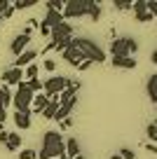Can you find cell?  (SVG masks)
<instances>
[{"label":"cell","instance_id":"obj_1","mask_svg":"<svg viewBox=\"0 0 157 159\" xmlns=\"http://www.w3.org/2000/svg\"><path fill=\"white\" fill-rule=\"evenodd\" d=\"M66 154V140L61 131H45L42 136V148H40V159H54Z\"/></svg>","mask_w":157,"mask_h":159},{"label":"cell","instance_id":"obj_2","mask_svg":"<svg viewBox=\"0 0 157 159\" xmlns=\"http://www.w3.org/2000/svg\"><path fill=\"white\" fill-rule=\"evenodd\" d=\"M73 45L78 47V52L82 54V59L89 61V63H103V61H106V52H103L94 40L78 35V38H73Z\"/></svg>","mask_w":157,"mask_h":159},{"label":"cell","instance_id":"obj_3","mask_svg":"<svg viewBox=\"0 0 157 159\" xmlns=\"http://www.w3.org/2000/svg\"><path fill=\"white\" fill-rule=\"evenodd\" d=\"M49 38H52V45H54V49L64 52L66 47H68V42L73 40V24H68V21H61L59 26H54V28L49 30Z\"/></svg>","mask_w":157,"mask_h":159},{"label":"cell","instance_id":"obj_4","mask_svg":"<svg viewBox=\"0 0 157 159\" xmlns=\"http://www.w3.org/2000/svg\"><path fill=\"white\" fill-rule=\"evenodd\" d=\"M138 52V42L134 38H115L110 42V54L115 59H122V56H134Z\"/></svg>","mask_w":157,"mask_h":159},{"label":"cell","instance_id":"obj_5","mask_svg":"<svg viewBox=\"0 0 157 159\" xmlns=\"http://www.w3.org/2000/svg\"><path fill=\"white\" fill-rule=\"evenodd\" d=\"M33 91L28 89V84L26 82H19L17 84V94L12 96V103H14V108L19 110V112H31V101H33Z\"/></svg>","mask_w":157,"mask_h":159},{"label":"cell","instance_id":"obj_6","mask_svg":"<svg viewBox=\"0 0 157 159\" xmlns=\"http://www.w3.org/2000/svg\"><path fill=\"white\" fill-rule=\"evenodd\" d=\"M89 5H92V0H68V2H64V12H61V14H64V21L87 16Z\"/></svg>","mask_w":157,"mask_h":159},{"label":"cell","instance_id":"obj_7","mask_svg":"<svg viewBox=\"0 0 157 159\" xmlns=\"http://www.w3.org/2000/svg\"><path fill=\"white\" fill-rule=\"evenodd\" d=\"M68 84H70V77H64V75H52L49 80H45V82H42V94L49 96V98H52V96H59Z\"/></svg>","mask_w":157,"mask_h":159},{"label":"cell","instance_id":"obj_8","mask_svg":"<svg viewBox=\"0 0 157 159\" xmlns=\"http://www.w3.org/2000/svg\"><path fill=\"white\" fill-rule=\"evenodd\" d=\"M28 42H31V30H24V33H19L14 40H12V45H10L12 54H14V56L24 54V52H26V47H28Z\"/></svg>","mask_w":157,"mask_h":159},{"label":"cell","instance_id":"obj_9","mask_svg":"<svg viewBox=\"0 0 157 159\" xmlns=\"http://www.w3.org/2000/svg\"><path fill=\"white\" fill-rule=\"evenodd\" d=\"M61 59H64V61H68V63L73 66V68H78V66L84 61V59H82V54L78 52V47L73 45V40H70V42H68V47H66V49L61 52Z\"/></svg>","mask_w":157,"mask_h":159},{"label":"cell","instance_id":"obj_10","mask_svg":"<svg viewBox=\"0 0 157 159\" xmlns=\"http://www.w3.org/2000/svg\"><path fill=\"white\" fill-rule=\"evenodd\" d=\"M2 82H5V87L24 82V70H19V68H7V70H2Z\"/></svg>","mask_w":157,"mask_h":159},{"label":"cell","instance_id":"obj_11","mask_svg":"<svg viewBox=\"0 0 157 159\" xmlns=\"http://www.w3.org/2000/svg\"><path fill=\"white\" fill-rule=\"evenodd\" d=\"M35 56H38V52H35V49H26L24 54L17 56V61H14V66H12V68H19V70L26 68V66H31V63L35 61Z\"/></svg>","mask_w":157,"mask_h":159},{"label":"cell","instance_id":"obj_12","mask_svg":"<svg viewBox=\"0 0 157 159\" xmlns=\"http://www.w3.org/2000/svg\"><path fill=\"white\" fill-rule=\"evenodd\" d=\"M61 21H64V14H61V12L47 10V14H45V19H42V26H47V28L52 30V28H54V26H59Z\"/></svg>","mask_w":157,"mask_h":159},{"label":"cell","instance_id":"obj_13","mask_svg":"<svg viewBox=\"0 0 157 159\" xmlns=\"http://www.w3.org/2000/svg\"><path fill=\"white\" fill-rule=\"evenodd\" d=\"M14 124H17V129H21V131H26V129H31V112H19V110H14Z\"/></svg>","mask_w":157,"mask_h":159},{"label":"cell","instance_id":"obj_14","mask_svg":"<svg viewBox=\"0 0 157 159\" xmlns=\"http://www.w3.org/2000/svg\"><path fill=\"white\" fill-rule=\"evenodd\" d=\"M47 103H49V96H45V94H35L33 96V101H31V112H42L45 108H47Z\"/></svg>","mask_w":157,"mask_h":159},{"label":"cell","instance_id":"obj_15","mask_svg":"<svg viewBox=\"0 0 157 159\" xmlns=\"http://www.w3.org/2000/svg\"><path fill=\"white\" fill-rule=\"evenodd\" d=\"M145 94H148V98L157 105V73H152L150 77H148V82H145Z\"/></svg>","mask_w":157,"mask_h":159},{"label":"cell","instance_id":"obj_16","mask_svg":"<svg viewBox=\"0 0 157 159\" xmlns=\"http://www.w3.org/2000/svg\"><path fill=\"white\" fill-rule=\"evenodd\" d=\"M110 63H113L115 68H124V70H134L136 68V59H134V56H122V59H115L113 56Z\"/></svg>","mask_w":157,"mask_h":159},{"label":"cell","instance_id":"obj_17","mask_svg":"<svg viewBox=\"0 0 157 159\" xmlns=\"http://www.w3.org/2000/svg\"><path fill=\"white\" fill-rule=\"evenodd\" d=\"M59 105H61V103H59V96H52V98H49V103H47V108L42 110V117H45V119H54Z\"/></svg>","mask_w":157,"mask_h":159},{"label":"cell","instance_id":"obj_18","mask_svg":"<svg viewBox=\"0 0 157 159\" xmlns=\"http://www.w3.org/2000/svg\"><path fill=\"white\" fill-rule=\"evenodd\" d=\"M7 150H12V152H17V150H21V136L17 134V131H12V134H7V140H5Z\"/></svg>","mask_w":157,"mask_h":159},{"label":"cell","instance_id":"obj_19","mask_svg":"<svg viewBox=\"0 0 157 159\" xmlns=\"http://www.w3.org/2000/svg\"><path fill=\"white\" fill-rule=\"evenodd\" d=\"M78 154H80V143H78V138H68V140H66V157L75 159Z\"/></svg>","mask_w":157,"mask_h":159},{"label":"cell","instance_id":"obj_20","mask_svg":"<svg viewBox=\"0 0 157 159\" xmlns=\"http://www.w3.org/2000/svg\"><path fill=\"white\" fill-rule=\"evenodd\" d=\"M87 16L96 24L98 19H101V5H98L96 0H92V5H89V12H87Z\"/></svg>","mask_w":157,"mask_h":159},{"label":"cell","instance_id":"obj_21","mask_svg":"<svg viewBox=\"0 0 157 159\" xmlns=\"http://www.w3.org/2000/svg\"><path fill=\"white\" fill-rule=\"evenodd\" d=\"M10 103H12V94H10V89L2 84V87H0V105H2V108H7Z\"/></svg>","mask_w":157,"mask_h":159},{"label":"cell","instance_id":"obj_22","mask_svg":"<svg viewBox=\"0 0 157 159\" xmlns=\"http://www.w3.org/2000/svg\"><path fill=\"white\" fill-rule=\"evenodd\" d=\"M131 10H134V14H136V16H141V14H145V12H148V2H145V0H134Z\"/></svg>","mask_w":157,"mask_h":159},{"label":"cell","instance_id":"obj_23","mask_svg":"<svg viewBox=\"0 0 157 159\" xmlns=\"http://www.w3.org/2000/svg\"><path fill=\"white\" fill-rule=\"evenodd\" d=\"M38 73H40V68H38L35 63L26 66V70H24V77H26V82H28V80H38Z\"/></svg>","mask_w":157,"mask_h":159},{"label":"cell","instance_id":"obj_24","mask_svg":"<svg viewBox=\"0 0 157 159\" xmlns=\"http://www.w3.org/2000/svg\"><path fill=\"white\" fill-rule=\"evenodd\" d=\"M33 5H40V2L38 0H17V2H12L14 10H28V7H33Z\"/></svg>","mask_w":157,"mask_h":159},{"label":"cell","instance_id":"obj_25","mask_svg":"<svg viewBox=\"0 0 157 159\" xmlns=\"http://www.w3.org/2000/svg\"><path fill=\"white\" fill-rule=\"evenodd\" d=\"M45 7H47V10H54V12H64V0H47Z\"/></svg>","mask_w":157,"mask_h":159},{"label":"cell","instance_id":"obj_26","mask_svg":"<svg viewBox=\"0 0 157 159\" xmlns=\"http://www.w3.org/2000/svg\"><path fill=\"white\" fill-rule=\"evenodd\" d=\"M113 5L117 7L120 12H127V10H131V5H134V0H113Z\"/></svg>","mask_w":157,"mask_h":159},{"label":"cell","instance_id":"obj_27","mask_svg":"<svg viewBox=\"0 0 157 159\" xmlns=\"http://www.w3.org/2000/svg\"><path fill=\"white\" fill-rule=\"evenodd\" d=\"M26 84H28V89L33 91V94H40V91H42V82H40V80H28Z\"/></svg>","mask_w":157,"mask_h":159},{"label":"cell","instance_id":"obj_28","mask_svg":"<svg viewBox=\"0 0 157 159\" xmlns=\"http://www.w3.org/2000/svg\"><path fill=\"white\" fill-rule=\"evenodd\" d=\"M42 68H45V70H49V73H54V70H56V61H54V59H45Z\"/></svg>","mask_w":157,"mask_h":159},{"label":"cell","instance_id":"obj_29","mask_svg":"<svg viewBox=\"0 0 157 159\" xmlns=\"http://www.w3.org/2000/svg\"><path fill=\"white\" fill-rule=\"evenodd\" d=\"M35 157H38L35 150H21V154H19V159H35Z\"/></svg>","mask_w":157,"mask_h":159},{"label":"cell","instance_id":"obj_30","mask_svg":"<svg viewBox=\"0 0 157 159\" xmlns=\"http://www.w3.org/2000/svg\"><path fill=\"white\" fill-rule=\"evenodd\" d=\"M120 157H122V159H136V154H134V150L122 148V150H120Z\"/></svg>","mask_w":157,"mask_h":159},{"label":"cell","instance_id":"obj_31","mask_svg":"<svg viewBox=\"0 0 157 159\" xmlns=\"http://www.w3.org/2000/svg\"><path fill=\"white\" fill-rule=\"evenodd\" d=\"M145 136H148L150 140H155V138H157V126H155V124H148V129H145Z\"/></svg>","mask_w":157,"mask_h":159},{"label":"cell","instance_id":"obj_32","mask_svg":"<svg viewBox=\"0 0 157 159\" xmlns=\"http://www.w3.org/2000/svg\"><path fill=\"white\" fill-rule=\"evenodd\" d=\"M148 12H150L152 16H157V0H150V2H148Z\"/></svg>","mask_w":157,"mask_h":159},{"label":"cell","instance_id":"obj_33","mask_svg":"<svg viewBox=\"0 0 157 159\" xmlns=\"http://www.w3.org/2000/svg\"><path fill=\"white\" fill-rule=\"evenodd\" d=\"M138 21H141V24H148V21H152V14L150 12H145V14H141V16H136Z\"/></svg>","mask_w":157,"mask_h":159},{"label":"cell","instance_id":"obj_34","mask_svg":"<svg viewBox=\"0 0 157 159\" xmlns=\"http://www.w3.org/2000/svg\"><path fill=\"white\" fill-rule=\"evenodd\" d=\"M12 14H14V7H12V2H10V7H7V10L2 12V19H10Z\"/></svg>","mask_w":157,"mask_h":159},{"label":"cell","instance_id":"obj_35","mask_svg":"<svg viewBox=\"0 0 157 159\" xmlns=\"http://www.w3.org/2000/svg\"><path fill=\"white\" fill-rule=\"evenodd\" d=\"M70 124H73L70 119H64V122H61V124H59V129H61V131H66V129H70Z\"/></svg>","mask_w":157,"mask_h":159},{"label":"cell","instance_id":"obj_36","mask_svg":"<svg viewBox=\"0 0 157 159\" xmlns=\"http://www.w3.org/2000/svg\"><path fill=\"white\" fill-rule=\"evenodd\" d=\"M7 122V110H0V126Z\"/></svg>","mask_w":157,"mask_h":159},{"label":"cell","instance_id":"obj_37","mask_svg":"<svg viewBox=\"0 0 157 159\" xmlns=\"http://www.w3.org/2000/svg\"><path fill=\"white\" fill-rule=\"evenodd\" d=\"M145 150H148V152H152V154H157V145H152V143H148Z\"/></svg>","mask_w":157,"mask_h":159},{"label":"cell","instance_id":"obj_38","mask_svg":"<svg viewBox=\"0 0 157 159\" xmlns=\"http://www.w3.org/2000/svg\"><path fill=\"white\" fill-rule=\"evenodd\" d=\"M89 66H92V63H89V61H82V63L78 66V70H89Z\"/></svg>","mask_w":157,"mask_h":159},{"label":"cell","instance_id":"obj_39","mask_svg":"<svg viewBox=\"0 0 157 159\" xmlns=\"http://www.w3.org/2000/svg\"><path fill=\"white\" fill-rule=\"evenodd\" d=\"M38 28H40V33H42V35H49V28H47V26H42V24H40Z\"/></svg>","mask_w":157,"mask_h":159},{"label":"cell","instance_id":"obj_40","mask_svg":"<svg viewBox=\"0 0 157 159\" xmlns=\"http://www.w3.org/2000/svg\"><path fill=\"white\" fill-rule=\"evenodd\" d=\"M150 61H152V63H157V49H152V54H150Z\"/></svg>","mask_w":157,"mask_h":159},{"label":"cell","instance_id":"obj_41","mask_svg":"<svg viewBox=\"0 0 157 159\" xmlns=\"http://www.w3.org/2000/svg\"><path fill=\"white\" fill-rule=\"evenodd\" d=\"M110 159H122V157H120V154H113V157H110Z\"/></svg>","mask_w":157,"mask_h":159},{"label":"cell","instance_id":"obj_42","mask_svg":"<svg viewBox=\"0 0 157 159\" xmlns=\"http://www.w3.org/2000/svg\"><path fill=\"white\" fill-rule=\"evenodd\" d=\"M59 159H70V157H66V154H61V157H59Z\"/></svg>","mask_w":157,"mask_h":159},{"label":"cell","instance_id":"obj_43","mask_svg":"<svg viewBox=\"0 0 157 159\" xmlns=\"http://www.w3.org/2000/svg\"><path fill=\"white\" fill-rule=\"evenodd\" d=\"M75 159H84V157H82V154H78V157H75Z\"/></svg>","mask_w":157,"mask_h":159},{"label":"cell","instance_id":"obj_44","mask_svg":"<svg viewBox=\"0 0 157 159\" xmlns=\"http://www.w3.org/2000/svg\"><path fill=\"white\" fill-rule=\"evenodd\" d=\"M0 24H2V12H0Z\"/></svg>","mask_w":157,"mask_h":159},{"label":"cell","instance_id":"obj_45","mask_svg":"<svg viewBox=\"0 0 157 159\" xmlns=\"http://www.w3.org/2000/svg\"><path fill=\"white\" fill-rule=\"evenodd\" d=\"M152 124H155V126H157V119H155V122H152Z\"/></svg>","mask_w":157,"mask_h":159},{"label":"cell","instance_id":"obj_46","mask_svg":"<svg viewBox=\"0 0 157 159\" xmlns=\"http://www.w3.org/2000/svg\"><path fill=\"white\" fill-rule=\"evenodd\" d=\"M155 140H157V138H155Z\"/></svg>","mask_w":157,"mask_h":159}]
</instances>
